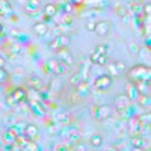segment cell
Masks as SVG:
<instances>
[{
    "label": "cell",
    "mask_w": 151,
    "mask_h": 151,
    "mask_svg": "<svg viewBox=\"0 0 151 151\" xmlns=\"http://www.w3.org/2000/svg\"><path fill=\"white\" fill-rule=\"evenodd\" d=\"M151 71L145 65H134L129 70V82L139 83V82H150Z\"/></svg>",
    "instance_id": "cell-1"
},
{
    "label": "cell",
    "mask_w": 151,
    "mask_h": 151,
    "mask_svg": "<svg viewBox=\"0 0 151 151\" xmlns=\"http://www.w3.org/2000/svg\"><path fill=\"white\" fill-rule=\"evenodd\" d=\"M89 60L97 65H106L107 64V45L106 44L97 45L92 50V53L89 55Z\"/></svg>",
    "instance_id": "cell-2"
},
{
    "label": "cell",
    "mask_w": 151,
    "mask_h": 151,
    "mask_svg": "<svg viewBox=\"0 0 151 151\" xmlns=\"http://www.w3.org/2000/svg\"><path fill=\"white\" fill-rule=\"evenodd\" d=\"M127 65H125L124 60H113L110 64H107V76L109 77H119L124 73H127Z\"/></svg>",
    "instance_id": "cell-3"
},
{
    "label": "cell",
    "mask_w": 151,
    "mask_h": 151,
    "mask_svg": "<svg viewBox=\"0 0 151 151\" xmlns=\"http://www.w3.org/2000/svg\"><path fill=\"white\" fill-rule=\"evenodd\" d=\"M91 115L98 119V121H103V119H107L112 116V107L110 106H106V104H97V106H92L91 107Z\"/></svg>",
    "instance_id": "cell-4"
},
{
    "label": "cell",
    "mask_w": 151,
    "mask_h": 151,
    "mask_svg": "<svg viewBox=\"0 0 151 151\" xmlns=\"http://www.w3.org/2000/svg\"><path fill=\"white\" fill-rule=\"evenodd\" d=\"M45 70L47 71H52L56 76H64L70 71V67L64 65L62 62H59L58 59H48L47 64H45Z\"/></svg>",
    "instance_id": "cell-5"
},
{
    "label": "cell",
    "mask_w": 151,
    "mask_h": 151,
    "mask_svg": "<svg viewBox=\"0 0 151 151\" xmlns=\"http://www.w3.org/2000/svg\"><path fill=\"white\" fill-rule=\"evenodd\" d=\"M70 36L67 33H59L53 41H50V48L52 50H60V48H68L70 45Z\"/></svg>",
    "instance_id": "cell-6"
},
{
    "label": "cell",
    "mask_w": 151,
    "mask_h": 151,
    "mask_svg": "<svg viewBox=\"0 0 151 151\" xmlns=\"http://www.w3.org/2000/svg\"><path fill=\"white\" fill-rule=\"evenodd\" d=\"M94 32L98 36H107V35H110V32H112V23L109 20H98V21H95Z\"/></svg>",
    "instance_id": "cell-7"
},
{
    "label": "cell",
    "mask_w": 151,
    "mask_h": 151,
    "mask_svg": "<svg viewBox=\"0 0 151 151\" xmlns=\"http://www.w3.org/2000/svg\"><path fill=\"white\" fill-rule=\"evenodd\" d=\"M112 77H109L107 74H101V76H98V77L94 80V88L97 91H106L109 89V88L112 86Z\"/></svg>",
    "instance_id": "cell-8"
},
{
    "label": "cell",
    "mask_w": 151,
    "mask_h": 151,
    "mask_svg": "<svg viewBox=\"0 0 151 151\" xmlns=\"http://www.w3.org/2000/svg\"><path fill=\"white\" fill-rule=\"evenodd\" d=\"M56 55H58V60L62 62L64 65L67 67H71L73 65V53L70 52V48H60V50H56Z\"/></svg>",
    "instance_id": "cell-9"
},
{
    "label": "cell",
    "mask_w": 151,
    "mask_h": 151,
    "mask_svg": "<svg viewBox=\"0 0 151 151\" xmlns=\"http://www.w3.org/2000/svg\"><path fill=\"white\" fill-rule=\"evenodd\" d=\"M125 97H127L130 101H137V98L141 97V94L137 92V89H136L134 83L129 82L127 85H125Z\"/></svg>",
    "instance_id": "cell-10"
},
{
    "label": "cell",
    "mask_w": 151,
    "mask_h": 151,
    "mask_svg": "<svg viewBox=\"0 0 151 151\" xmlns=\"http://www.w3.org/2000/svg\"><path fill=\"white\" fill-rule=\"evenodd\" d=\"M24 134H26V137L29 141H35V139H38V136H40V130H38V127L33 124H26L24 125Z\"/></svg>",
    "instance_id": "cell-11"
},
{
    "label": "cell",
    "mask_w": 151,
    "mask_h": 151,
    "mask_svg": "<svg viewBox=\"0 0 151 151\" xmlns=\"http://www.w3.org/2000/svg\"><path fill=\"white\" fill-rule=\"evenodd\" d=\"M58 11H59L58 5H55V3H47L45 8H44V23L47 24V21H48L50 18H53V17L58 14Z\"/></svg>",
    "instance_id": "cell-12"
},
{
    "label": "cell",
    "mask_w": 151,
    "mask_h": 151,
    "mask_svg": "<svg viewBox=\"0 0 151 151\" xmlns=\"http://www.w3.org/2000/svg\"><path fill=\"white\" fill-rule=\"evenodd\" d=\"M115 106H116V109H118L119 112H122V110H125V109L130 107V100L125 97V94H121V95H118V97L115 98Z\"/></svg>",
    "instance_id": "cell-13"
},
{
    "label": "cell",
    "mask_w": 151,
    "mask_h": 151,
    "mask_svg": "<svg viewBox=\"0 0 151 151\" xmlns=\"http://www.w3.org/2000/svg\"><path fill=\"white\" fill-rule=\"evenodd\" d=\"M130 144H132V147L133 148H145V147H148V144H147V141L142 137V134H137V136H132L130 137Z\"/></svg>",
    "instance_id": "cell-14"
},
{
    "label": "cell",
    "mask_w": 151,
    "mask_h": 151,
    "mask_svg": "<svg viewBox=\"0 0 151 151\" xmlns=\"http://www.w3.org/2000/svg\"><path fill=\"white\" fill-rule=\"evenodd\" d=\"M3 139H5V142H8V144H14V142L18 139V132L15 130V127L8 129V130L5 132V134H3Z\"/></svg>",
    "instance_id": "cell-15"
},
{
    "label": "cell",
    "mask_w": 151,
    "mask_h": 151,
    "mask_svg": "<svg viewBox=\"0 0 151 151\" xmlns=\"http://www.w3.org/2000/svg\"><path fill=\"white\" fill-rule=\"evenodd\" d=\"M76 91H77V94L80 95V97H88L91 94V88H89V85H88V82H80L77 86H76Z\"/></svg>",
    "instance_id": "cell-16"
},
{
    "label": "cell",
    "mask_w": 151,
    "mask_h": 151,
    "mask_svg": "<svg viewBox=\"0 0 151 151\" xmlns=\"http://www.w3.org/2000/svg\"><path fill=\"white\" fill-rule=\"evenodd\" d=\"M32 29H33V32H35L36 35H40V36H44V35H47V32H48V26H47L44 21L35 23Z\"/></svg>",
    "instance_id": "cell-17"
},
{
    "label": "cell",
    "mask_w": 151,
    "mask_h": 151,
    "mask_svg": "<svg viewBox=\"0 0 151 151\" xmlns=\"http://www.w3.org/2000/svg\"><path fill=\"white\" fill-rule=\"evenodd\" d=\"M40 2H33V0H30V2H26V5H24V9H26V12L29 15H35L38 11H40Z\"/></svg>",
    "instance_id": "cell-18"
},
{
    "label": "cell",
    "mask_w": 151,
    "mask_h": 151,
    "mask_svg": "<svg viewBox=\"0 0 151 151\" xmlns=\"http://www.w3.org/2000/svg\"><path fill=\"white\" fill-rule=\"evenodd\" d=\"M11 14H12V5L8 3V2H3V0H0V15L9 17Z\"/></svg>",
    "instance_id": "cell-19"
},
{
    "label": "cell",
    "mask_w": 151,
    "mask_h": 151,
    "mask_svg": "<svg viewBox=\"0 0 151 151\" xmlns=\"http://www.w3.org/2000/svg\"><path fill=\"white\" fill-rule=\"evenodd\" d=\"M11 97L14 98V101L18 104L20 101H23V100H26V91L21 89V88H18V89H15L14 92L11 94Z\"/></svg>",
    "instance_id": "cell-20"
},
{
    "label": "cell",
    "mask_w": 151,
    "mask_h": 151,
    "mask_svg": "<svg viewBox=\"0 0 151 151\" xmlns=\"http://www.w3.org/2000/svg\"><path fill=\"white\" fill-rule=\"evenodd\" d=\"M29 85H30V88H33L35 91H41L44 88V82L40 77H30L29 79Z\"/></svg>",
    "instance_id": "cell-21"
},
{
    "label": "cell",
    "mask_w": 151,
    "mask_h": 151,
    "mask_svg": "<svg viewBox=\"0 0 151 151\" xmlns=\"http://www.w3.org/2000/svg\"><path fill=\"white\" fill-rule=\"evenodd\" d=\"M89 142H91V145H92L94 148H98V147H101V145H103V136L100 134V133H94V134L91 136Z\"/></svg>",
    "instance_id": "cell-22"
},
{
    "label": "cell",
    "mask_w": 151,
    "mask_h": 151,
    "mask_svg": "<svg viewBox=\"0 0 151 151\" xmlns=\"http://www.w3.org/2000/svg\"><path fill=\"white\" fill-rule=\"evenodd\" d=\"M9 45V56H12V58H15V56H18L20 53H21V45L18 44V42H12V44H8Z\"/></svg>",
    "instance_id": "cell-23"
},
{
    "label": "cell",
    "mask_w": 151,
    "mask_h": 151,
    "mask_svg": "<svg viewBox=\"0 0 151 151\" xmlns=\"http://www.w3.org/2000/svg\"><path fill=\"white\" fill-rule=\"evenodd\" d=\"M80 141H82V136H80V133H79V132H73V133L68 136V142H70V144H73V145L79 144Z\"/></svg>",
    "instance_id": "cell-24"
},
{
    "label": "cell",
    "mask_w": 151,
    "mask_h": 151,
    "mask_svg": "<svg viewBox=\"0 0 151 151\" xmlns=\"http://www.w3.org/2000/svg\"><path fill=\"white\" fill-rule=\"evenodd\" d=\"M115 12H116L119 17H127V15H129V8L124 6V5H118V6L115 8Z\"/></svg>",
    "instance_id": "cell-25"
},
{
    "label": "cell",
    "mask_w": 151,
    "mask_h": 151,
    "mask_svg": "<svg viewBox=\"0 0 151 151\" xmlns=\"http://www.w3.org/2000/svg\"><path fill=\"white\" fill-rule=\"evenodd\" d=\"M127 48H129V52H132V53H139V52H141L139 44L134 42V41H130V42L127 44Z\"/></svg>",
    "instance_id": "cell-26"
},
{
    "label": "cell",
    "mask_w": 151,
    "mask_h": 151,
    "mask_svg": "<svg viewBox=\"0 0 151 151\" xmlns=\"http://www.w3.org/2000/svg\"><path fill=\"white\" fill-rule=\"evenodd\" d=\"M32 109L38 113V115H44L45 113V109H44V106H41L40 103H36V101H33L32 103Z\"/></svg>",
    "instance_id": "cell-27"
},
{
    "label": "cell",
    "mask_w": 151,
    "mask_h": 151,
    "mask_svg": "<svg viewBox=\"0 0 151 151\" xmlns=\"http://www.w3.org/2000/svg\"><path fill=\"white\" fill-rule=\"evenodd\" d=\"M82 82V77H80V73H76L71 76V79H70V83H73L74 86H77L79 83Z\"/></svg>",
    "instance_id": "cell-28"
},
{
    "label": "cell",
    "mask_w": 151,
    "mask_h": 151,
    "mask_svg": "<svg viewBox=\"0 0 151 151\" xmlns=\"http://www.w3.org/2000/svg\"><path fill=\"white\" fill-rule=\"evenodd\" d=\"M74 151H88V147H86V144L85 142H79V144H76L74 145Z\"/></svg>",
    "instance_id": "cell-29"
},
{
    "label": "cell",
    "mask_w": 151,
    "mask_h": 151,
    "mask_svg": "<svg viewBox=\"0 0 151 151\" xmlns=\"http://www.w3.org/2000/svg\"><path fill=\"white\" fill-rule=\"evenodd\" d=\"M8 73H6V70L5 68H0V83H5L6 80H8Z\"/></svg>",
    "instance_id": "cell-30"
},
{
    "label": "cell",
    "mask_w": 151,
    "mask_h": 151,
    "mask_svg": "<svg viewBox=\"0 0 151 151\" xmlns=\"http://www.w3.org/2000/svg\"><path fill=\"white\" fill-rule=\"evenodd\" d=\"M60 23H62V24H67V26H71V24H73V17L67 14L64 18H62V21H60Z\"/></svg>",
    "instance_id": "cell-31"
},
{
    "label": "cell",
    "mask_w": 151,
    "mask_h": 151,
    "mask_svg": "<svg viewBox=\"0 0 151 151\" xmlns=\"http://www.w3.org/2000/svg\"><path fill=\"white\" fill-rule=\"evenodd\" d=\"M95 29V21L94 20H89V21H86V30H89V32H94Z\"/></svg>",
    "instance_id": "cell-32"
},
{
    "label": "cell",
    "mask_w": 151,
    "mask_h": 151,
    "mask_svg": "<svg viewBox=\"0 0 151 151\" xmlns=\"http://www.w3.org/2000/svg\"><path fill=\"white\" fill-rule=\"evenodd\" d=\"M62 6L65 8V9H64L65 12H70V11L73 9V3H62Z\"/></svg>",
    "instance_id": "cell-33"
},
{
    "label": "cell",
    "mask_w": 151,
    "mask_h": 151,
    "mask_svg": "<svg viewBox=\"0 0 151 151\" xmlns=\"http://www.w3.org/2000/svg\"><path fill=\"white\" fill-rule=\"evenodd\" d=\"M5 65H6V59L3 56H0V68H5Z\"/></svg>",
    "instance_id": "cell-34"
},
{
    "label": "cell",
    "mask_w": 151,
    "mask_h": 151,
    "mask_svg": "<svg viewBox=\"0 0 151 151\" xmlns=\"http://www.w3.org/2000/svg\"><path fill=\"white\" fill-rule=\"evenodd\" d=\"M5 33H6V32H5V26L0 23V36H5Z\"/></svg>",
    "instance_id": "cell-35"
},
{
    "label": "cell",
    "mask_w": 151,
    "mask_h": 151,
    "mask_svg": "<svg viewBox=\"0 0 151 151\" xmlns=\"http://www.w3.org/2000/svg\"><path fill=\"white\" fill-rule=\"evenodd\" d=\"M107 151H119V150H116L115 147H110V148H107Z\"/></svg>",
    "instance_id": "cell-36"
},
{
    "label": "cell",
    "mask_w": 151,
    "mask_h": 151,
    "mask_svg": "<svg viewBox=\"0 0 151 151\" xmlns=\"http://www.w3.org/2000/svg\"><path fill=\"white\" fill-rule=\"evenodd\" d=\"M132 151H145V150H142V148H132Z\"/></svg>",
    "instance_id": "cell-37"
}]
</instances>
